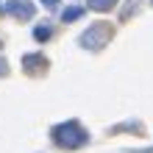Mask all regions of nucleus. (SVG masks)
Listing matches in <instances>:
<instances>
[]
</instances>
